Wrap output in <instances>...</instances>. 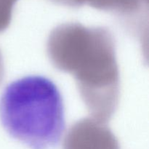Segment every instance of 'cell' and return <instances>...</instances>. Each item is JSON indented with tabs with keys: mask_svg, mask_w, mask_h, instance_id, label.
<instances>
[{
	"mask_svg": "<svg viewBox=\"0 0 149 149\" xmlns=\"http://www.w3.org/2000/svg\"><path fill=\"white\" fill-rule=\"evenodd\" d=\"M47 52L55 68L74 77L92 117L107 123L117 109L120 87L110 31L79 23L59 25L48 37Z\"/></svg>",
	"mask_w": 149,
	"mask_h": 149,
	"instance_id": "6da1fadb",
	"label": "cell"
},
{
	"mask_svg": "<svg viewBox=\"0 0 149 149\" xmlns=\"http://www.w3.org/2000/svg\"><path fill=\"white\" fill-rule=\"evenodd\" d=\"M0 122L12 138L31 149H53L65 128L59 89L43 76L13 81L0 97Z\"/></svg>",
	"mask_w": 149,
	"mask_h": 149,
	"instance_id": "7a4b0ae2",
	"label": "cell"
},
{
	"mask_svg": "<svg viewBox=\"0 0 149 149\" xmlns=\"http://www.w3.org/2000/svg\"><path fill=\"white\" fill-rule=\"evenodd\" d=\"M63 149H120V146L106 123L90 117L77 121L69 128Z\"/></svg>",
	"mask_w": 149,
	"mask_h": 149,
	"instance_id": "3957f363",
	"label": "cell"
},
{
	"mask_svg": "<svg viewBox=\"0 0 149 149\" xmlns=\"http://www.w3.org/2000/svg\"><path fill=\"white\" fill-rule=\"evenodd\" d=\"M4 77V61H3L2 55H1V52H0V84H1V82H2Z\"/></svg>",
	"mask_w": 149,
	"mask_h": 149,
	"instance_id": "277c9868",
	"label": "cell"
}]
</instances>
